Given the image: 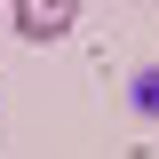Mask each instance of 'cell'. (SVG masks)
Listing matches in <instances>:
<instances>
[{"mask_svg": "<svg viewBox=\"0 0 159 159\" xmlns=\"http://www.w3.org/2000/svg\"><path fill=\"white\" fill-rule=\"evenodd\" d=\"M72 24H80V0H16V32L40 40V48H48V40H64Z\"/></svg>", "mask_w": 159, "mask_h": 159, "instance_id": "1", "label": "cell"}]
</instances>
